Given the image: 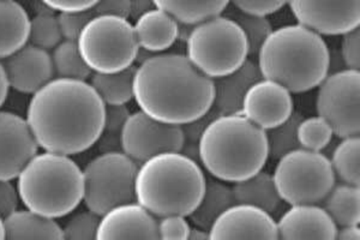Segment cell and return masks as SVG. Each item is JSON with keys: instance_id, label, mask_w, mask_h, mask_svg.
Wrapping results in <instances>:
<instances>
[{"instance_id": "6da1fadb", "label": "cell", "mask_w": 360, "mask_h": 240, "mask_svg": "<svg viewBox=\"0 0 360 240\" xmlns=\"http://www.w3.org/2000/svg\"><path fill=\"white\" fill-rule=\"evenodd\" d=\"M25 120L39 148L70 156L96 144L105 103L89 82L54 77L33 94Z\"/></svg>"}, {"instance_id": "7a4b0ae2", "label": "cell", "mask_w": 360, "mask_h": 240, "mask_svg": "<svg viewBox=\"0 0 360 240\" xmlns=\"http://www.w3.org/2000/svg\"><path fill=\"white\" fill-rule=\"evenodd\" d=\"M134 99L150 118L180 127L212 108L213 80L185 54H154L136 66Z\"/></svg>"}, {"instance_id": "3957f363", "label": "cell", "mask_w": 360, "mask_h": 240, "mask_svg": "<svg viewBox=\"0 0 360 240\" xmlns=\"http://www.w3.org/2000/svg\"><path fill=\"white\" fill-rule=\"evenodd\" d=\"M257 56L262 78L291 93L314 89L330 72V52L323 37L299 23L273 30Z\"/></svg>"}, {"instance_id": "277c9868", "label": "cell", "mask_w": 360, "mask_h": 240, "mask_svg": "<svg viewBox=\"0 0 360 240\" xmlns=\"http://www.w3.org/2000/svg\"><path fill=\"white\" fill-rule=\"evenodd\" d=\"M200 163L209 175L238 183L263 170L268 154L266 131L242 113L220 114L198 141Z\"/></svg>"}, {"instance_id": "5b68a950", "label": "cell", "mask_w": 360, "mask_h": 240, "mask_svg": "<svg viewBox=\"0 0 360 240\" xmlns=\"http://www.w3.org/2000/svg\"><path fill=\"white\" fill-rule=\"evenodd\" d=\"M205 178L200 163L180 151H164L139 163L135 200L155 217H188L201 201Z\"/></svg>"}, {"instance_id": "8992f818", "label": "cell", "mask_w": 360, "mask_h": 240, "mask_svg": "<svg viewBox=\"0 0 360 240\" xmlns=\"http://www.w3.org/2000/svg\"><path fill=\"white\" fill-rule=\"evenodd\" d=\"M16 179L25 207L52 219L74 212L83 200V171L68 155L37 153Z\"/></svg>"}, {"instance_id": "52a82bcc", "label": "cell", "mask_w": 360, "mask_h": 240, "mask_svg": "<svg viewBox=\"0 0 360 240\" xmlns=\"http://www.w3.org/2000/svg\"><path fill=\"white\" fill-rule=\"evenodd\" d=\"M185 44L190 63L212 80L231 74L249 57L242 28L221 15L193 25Z\"/></svg>"}, {"instance_id": "ba28073f", "label": "cell", "mask_w": 360, "mask_h": 240, "mask_svg": "<svg viewBox=\"0 0 360 240\" xmlns=\"http://www.w3.org/2000/svg\"><path fill=\"white\" fill-rule=\"evenodd\" d=\"M78 49L91 72L111 74L136 63L139 44L134 25L125 17H96L78 34Z\"/></svg>"}, {"instance_id": "9c48e42d", "label": "cell", "mask_w": 360, "mask_h": 240, "mask_svg": "<svg viewBox=\"0 0 360 240\" xmlns=\"http://www.w3.org/2000/svg\"><path fill=\"white\" fill-rule=\"evenodd\" d=\"M273 179L285 203L319 204L332 190L336 175L321 151L297 148L278 159Z\"/></svg>"}, {"instance_id": "30bf717a", "label": "cell", "mask_w": 360, "mask_h": 240, "mask_svg": "<svg viewBox=\"0 0 360 240\" xmlns=\"http://www.w3.org/2000/svg\"><path fill=\"white\" fill-rule=\"evenodd\" d=\"M139 163L123 151L101 153L83 170V202L90 212L103 215L118 204L135 200Z\"/></svg>"}, {"instance_id": "8fae6325", "label": "cell", "mask_w": 360, "mask_h": 240, "mask_svg": "<svg viewBox=\"0 0 360 240\" xmlns=\"http://www.w3.org/2000/svg\"><path fill=\"white\" fill-rule=\"evenodd\" d=\"M360 72L342 69L319 83L316 110L340 139L359 134Z\"/></svg>"}, {"instance_id": "7c38bea8", "label": "cell", "mask_w": 360, "mask_h": 240, "mask_svg": "<svg viewBox=\"0 0 360 240\" xmlns=\"http://www.w3.org/2000/svg\"><path fill=\"white\" fill-rule=\"evenodd\" d=\"M183 143L179 125L159 122L142 110L130 113L120 132L122 151L139 165L164 151H180Z\"/></svg>"}, {"instance_id": "4fadbf2b", "label": "cell", "mask_w": 360, "mask_h": 240, "mask_svg": "<svg viewBox=\"0 0 360 240\" xmlns=\"http://www.w3.org/2000/svg\"><path fill=\"white\" fill-rule=\"evenodd\" d=\"M299 25L319 35H342L360 25V0H287Z\"/></svg>"}, {"instance_id": "5bb4252c", "label": "cell", "mask_w": 360, "mask_h": 240, "mask_svg": "<svg viewBox=\"0 0 360 240\" xmlns=\"http://www.w3.org/2000/svg\"><path fill=\"white\" fill-rule=\"evenodd\" d=\"M240 113L264 131L278 127L293 113L291 91L278 82L259 78L246 91Z\"/></svg>"}, {"instance_id": "9a60e30c", "label": "cell", "mask_w": 360, "mask_h": 240, "mask_svg": "<svg viewBox=\"0 0 360 240\" xmlns=\"http://www.w3.org/2000/svg\"><path fill=\"white\" fill-rule=\"evenodd\" d=\"M209 239H278L273 216L251 204L236 203L227 208L209 228Z\"/></svg>"}, {"instance_id": "2e32d148", "label": "cell", "mask_w": 360, "mask_h": 240, "mask_svg": "<svg viewBox=\"0 0 360 240\" xmlns=\"http://www.w3.org/2000/svg\"><path fill=\"white\" fill-rule=\"evenodd\" d=\"M37 149L27 120L11 112L0 110V179L17 178Z\"/></svg>"}, {"instance_id": "e0dca14e", "label": "cell", "mask_w": 360, "mask_h": 240, "mask_svg": "<svg viewBox=\"0 0 360 240\" xmlns=\"http://www.w3.org/2000/svg\"><path fill=\"white\" fill-rule=\"evenodd\" d=\"M1 61L8 87L23 94L37 93L54 78L49 51L25 44Z\"/></svg>"}, {"instance_id": "ac0fdd59", "label": "cell", "mask_w": 360, "mask_h": 240, "mask_svg": "<svg viewBox=\"0 0 360 240\" xmlns=\"http://www.w3.org/2000/svg\"><path fill=\"white\" fill-rule=\"evenodd\" d=\"M96 239H159L158 220L136 201L118 204L100 216Z\"/></svg>"}, {"instance_id": "d6986e66", "label": "cell", "mask_w": 360, "mask_h": 240, "mask_svg": "<svg viewBox=\"0 0 360 240\" xmlns=\"http://www.w3.org/2000/svg\"><path fill=\"white\" fill-rule=\"evenodd\" d=\"M278 226V239H336L338 226L319 204H291Z\"/></svg>"}, {"instance_id": "ffe728a7", "label": "cell", "mask_w": 360, "mask_h": 240, "mask_svg": "<svg viewBox=\"0 0 360 240\" xmlns=\"http://www.w3.org/2000/svg\"><path fill=\"white\" fill-rule=\"evenodd\" d=\"M259 78L257 64L249 59L231 74L214 78V108L220 114L240 113L246 91Z\"/></svg>"}, {"instance_id": "44dd1931", "label": "cell", "mask_w": 360, "mask_h": 240, "mask_svg": "<svg viewBox=\"0 0 360 240\" xmlns=\"http://www.w3.org/2000/svg\"><path fill=\"white\" fill-rule=\"evenodd\" d=\"M134 30L139 49L153 53H162L178 40V22L158 8L137 18Z\"/></svg>"}, {"instance_id": "7402d4cb", "label": "cell", "mask_w": 360, "mask_h": 240, "mask_svg": "<svg viewBox=\"0 0 360 240\" xmlns=\"http://www.w3.org/2000/svg\"><path fill=\"white\" fill-rule=\"evenodd\" d=\"M4 239H63L62 227L56 219L32 212L16 209L3 219Z\"/></svg>"}, {"instance_id": "603a6c76", "label": "cell", "mask_w": 360, "mask_h": 240, "mask_svg": "<svg viewBox=\"0 0 360 240\" xmlns=\"http://www.w3.org/2000/svg\"><path fill=\"white\" fill-rule=\"evenodd\" d=\"M28 13L15 0H0V61L28 44Z\"/></svg>"}, {"instance_id": "cb8c5ba5", "label": "cell", "mask_w": 360, "mask_h": 240, "mask_svg": "<svg viewBox=\"0 0 360 240\" xmlns=\"http://www.w3.org/2000/svg\"><path fill=\"white\" fill-rule=\"evenodd\" d=\"M234 203L236 200L231 185L214 177L205 178L201 201L188 217L193 226L209 231L214 221Z\"/></svg>"}, {"instance_id": "d4e9b609", "label": "cell", "mask_w": 360, "mask_h": 240, "mask_svg": "<svg viewBox=\"0 0 360 240\" xmlns=\"http://www.w3.org/2000/svg\"><path fill=\"white\" fill-rule=\"evenodd\" d=\"M232 190L234 200L238 203L251 204L269 214L276 212L283 203L275 187L273 175L262 170L248 179L234 183Z\"/></svg>"}, {"instance_id": "484cf974", "label": "cell", "mask_w": 360, "mask_h": 240, "mask_svg": "<svg viewBox=\"0 0 360 240\" xmlns=\"http://www.w3.org/2000/svg\"><path fill=\"white\" fill-rule=\"evenodd\" d=\"M231 0H154L156 8L169 13L178 23L193 25L221 15Z\"/></svg>"}, {"instance_id": "4316f807", "label": "cell", "mask_w": 360, "mask_h": 240, "mask_svg": "<svg viewBox=\"0 0 360 240\" xmlns=\"http://www.w3.org/2000/svg\"><path fill=\"white\" fill-rule=\"evenodd\" d=\"M321 203L323 204L326 212L332 217L336 226L359 225V187L335 183Z\"/></svg>"}, {"instance_id": "83f0119b", "label": "cell", "mask_w": 360, "mask_h": 240, "mask_svg": "<svg viewBox=\"0 0 360 240\" xmlns=\"http://www.w3.org/2000/svg\"><path fill=\"white\" fill-rule=\"evenodd\" d=\"M130 0H98L93 6L79 13H58L65 39L76 40L79 32L89 20L96 17L113 16L129 18Z\"/></svg>"}, {"instance_id": "f1b7e54d", "label": "cell", "mask_w": 360, "mask_h": 240, "mask_svg": "<svg viewBox=\"0 0 360 240\" xmlns=\"http://www.w3.org/2000/svg\"><path fill=\"white\" fill-rule=\"evenodd\" d=\"M135 70L132 65L111 74L93 72L89 83L105 105H127L134 99Z\"/></svg>"}, {"instance_id": "f546056e", "label": "cell", "mask_w": 360, "mask_h": 240, "mask_svg": "<svg viewBox=\"0 0 360 240\" xmlns=\"http://www.w3.org/2000/svg\"><path fill=\"white\" fill-rule=\"evenodd\" d=\"M51 59L54 77L86 81L93 74L79 53L76 40L64 39L52 49Z\"/></svg>"}, {"instance_id": "4dcf8cb0", "label": "cell", "mask_w": 360, "mask_h": 240, "mask_svg": "<svg viewBox=\"0 0 360 240\" xmlns=\"http://www.w3.org/2000/svg\"><path fill=\"white\" fill-rule=\"evenodd\" d=\"M359 134L345 137L333 151V171L342 183L359 187Z\"/></svg>"}, {"instance_id": "1f68e13d", "label": "cell", "mask_w": 360, "mask_h": 240, "mask_svg": "<svg viewBox=\"0 0 360 240\" xmlns=\"http://www.w3.org/2000/svg\"><path fill=\"white\" fill-rule=\"evenodd\" d=\"M60 22L53 10L40 11L30 20L28 42L45 51H52L64 40Z\"/></svg>"}, {"instance_id": "d6a6232c", "label": "cell", "mask_w": 360, "mask_h": 240, "mask_svg": "<svg viewBox=\"0 0 360 240\" xmlns=\"http://www.w3.org/2000/svg\"><path fill=\"white\" fill-rule=\"evenodd\" d=\"M302 119H303L302 114L293 110L290 118L286 119L278 127L266 130L269 158L278 160L287 153L300 148L297 129Z\"/></svg>"}, {"instance_id": "836d02e7", "label": "cell", "mask_w": 360, "mask_h": 240, "mask_svg": "<svg viewBox=\"0 0 360 240\" xmlns=\"http://www.w3.org/2000/svg\"><path fill=\"white\" fill-rule=\"evenodd\" d=\"M300 148L307 151H321L332 141L334 132L326 119L316 115L302 119L297 129Z\"/></svg>"}, {"instance_id": "e575fe53", "label": "cell", "mask_w": 360, "mask_h": 240, "mask_svg": "<svg viewBox=\"0 0 360 240\" xmlns=\"http://www.w3.org/2000/svg\"><path fill=\"white\" fill-rule=\"evenodd\" d=\"M229 18H232L242 28L243 33L248 41L249 54L251 56L257 54L258 49H261L264 40L273 32L271 25L266 16L250 15L238 10L232 13Z\"/></svg>"}, {"instance_id": "d590c367", "label": "cell", "mask_w": 360, "mask_h": 240, "mask_svg": "<svg viewBox=\"0 0 360 240\" xmlns=\"http://www.w3.org/2000/svg\"><path fill=\"white\" fill-rule=\"evenodd\" d=\"M100 216L86 209L70 217L62 227L63 239L94 240L98 233Z\"/></svg>"}, {"instance_id": "8d00e7d4", "label": "cell", "mask_w": 360, "mask_h": 240, "mask_svg": "<svg viewBox=\"0 0 360 240\" xmlns=\"http://www.w3.org/2000/svg\"><path fill=\"white\" fill-rule=\"evenodd\" d=\"M190 227L186 216L179 214L161 216L158 220V236L159 239H188Z\"/></svg>"}, {"instance_id": "74e56055", "label": "cell", "mask_w": 360, "mask_h": 240, "mask_svg": "<svg viewBox=\"0 0 360 240\" xmlns=\"http://www.w3.org/2000/svg\"><path fill=\"white\" fill-rule=\"evenodd\" d=\"M360 30L359 27L342 34L341 58L346 69L358 70L360 68Z\"/></svg>"}, {"instance_id": "f35d334b", "label": "cell", "mask_w": 360, "mask_h": 240, "mask_svg": "<svg viewBox=\"0 0 360 240\" xmlns=\"http://www.w3.org/2000/svg\"><path fill=\"white\" fill-rule=\"evenodd\" d=\"M237 10L257 16L278 13L287 4V0H231Z\"/></svg>"}, {"instance_id": "ab89813d", "label": "cell", "mask_w": 360, "mask_h": 240, "mask_svg": "<svg viewBox=\"0 0 360 240\" xmlns=\"http://www.w3.org/2000/svg\"><path fill=\"white\" fill-rule=\"evenodd\" d=\"M217 115H220V113L212 106V108L201 117L180 125L183 134H184V142L198 144V141L201 139L205 127H208L209 122H212L214 118H217Z\"/></svg>"}, {"instance_id": "60d3db41", "label": "cell", "mask_w": 360, "mask_h": 240, "mask_svg": "<svg viewBox=\"0 0 360 240\" xmlns=\"http://www.w3.org/2000/svg\"><path fill=\"white\" fill-rule=\"evenodd\" d=\"M129 115H130V110L127 105H105L103 132L120 134Z\"/></svg>"}, {"instance_id": "b9f144b4", "label": "cell", "mask_w": 360, "mask_h": 240, "mask_svg": "<svg viewBox=\"0 0 360 240\" xmlns=\"http://www.w3.org/2000/svg\"><path fill=\"white\" fill-rule=\"evenodd\" d=\"M20 196L17 187H13L11 180L0 179V216H5L18 209Z\"/></svg>"}, {"instance_id": "7bdbcfd3", "label": "cell", "mask_w": 360, "mask_h": 240, "mask_svg": "<svg viewBox=\"0 0 360 240\" xmlns=\"http://www.w3.org/2000/svg\"><path fill=\"white\" fill-rule=\"evenodd\" d=\"M58 13H79L93 6L98 0H40Z\"/></svg>"}, {"instance_id": "ee69618b", "label": "cell", "mask_w": 360, "mask_h": 240, "mask_svg": "<svg viewBox=\"0 0 360 240\" xmlns=\"http://www.w3.org/2000/svg\"><path fill=\"white\" fill-rule=\"evenodd\" d=\"M156 8L154 4V0H130V10H129V17L132 20H137L144 13H149Z\"/></svg>"}, {"instance_id": "f6af8a7d", "label": "cell", "mask_w": 360, "mask_h": 240, "mask_svg": "<svg viewBox=\"0 0 360 240\" xmlns=\"http://www.w3.org/2000/svg\"><path fill=\"white\" fill-rule=\"evenodd\" d=\"M336 239L340 240H359L360 228L359 225H346L338 228Z\"/></svg>"}, {"instance_id": "bcb514c9", "label": "cell", "mask_w": 360, "mask_h": 240, "mask_svg": "<svg viewBox=\"0 0 360 240\" xmlns=\"http://www.w3.org/2000/svg\"><path fill=\"white\" fill-rule=\"evenodd\" d=\"M8 83L6 75H5L4 68L1 65V61H0V107L4 105L6 96H8Z\"/></svg>"}, {"instance_id": "7dc6e473", "label": "cell", "mask_w": 360, "mask_h": 240, "mask_svg": "<svg viewBox=\"0 0 360 240\" xmlns=\"http://www.w3.org/2000/svg\"><path fill=\"white\" fill-rule=\"evenodd\" d=\"M188 239L190 240H203L209 239V231H205L203 228L190 227V232H188Z\"/></svg>"}, {"instance_id": "c3c4849f", "label": "cell", "mask_w": 360, "mask_h": 240, "mask_svg": "<svg viewBox=\"0 0 360 240\" xmlns=\"http://www.w3.org/2000/svg\"><path fill=\"white\" fill-rule=\"evenodd\" d=\"M0 239H4V227H3V217L0 216Z\"/></svg>"}]
</instances>
